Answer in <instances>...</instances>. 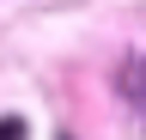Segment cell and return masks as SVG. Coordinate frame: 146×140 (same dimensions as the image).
<instances>
[{"mask_svg":"<svg viewBox=\"0 0 146 140\" xmlns=\"http://www.w3.org/2000/svg\"><path fill=\"white\" fill-rule=\"evenodd\" d=\"M122 85H128V98H134V104H140V116H146V61H128Z\"/></svg>","mask_w":146,"mask_h":140,"instance_id":"cell-1","label":"cell"},{"mask_svg":"<svg viewBox=\"0 0 146 140\" xmlns=\"http://www.w3.org/2000/svg\"><path fill=\"white\" fill-rule=\"evenodd\" d=\"M0 140H25V128L18 122H0Z\"/></svg>","mask_w":146,"mask_h":140,"instance_id":"cell-2","label":"cell"}]
</instances>
